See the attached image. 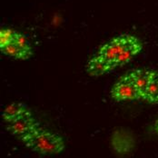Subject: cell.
Wrapping results in <instances>:
<instances>
[{
    "label": "cell",
    "instance_id": "cell-3",
    "mask_svg": "<svg viewBox=\"0 0 158 158\" xmlns=\"http://www.w3.org/2000/svg\"><path fill=\"white\" fill-rule=\"evenodd\" d=\"M7 124L8 131L23 142L40 128L37 121L33 117L32 113Z\"/></svg>",
    "mask_w": 158,
    "mask_h": 158
},
{
    "label": "cell",
    "instance_id": "cell-8",
    "mask_svg": "<svg viewBox=\"0 0 158 158\" xmlns=\"http://www.w3.org/2000/svg\"><path fill=\"white\" fill-rule=\"evenodd\" d=\"M31 114V111L27 106L22 103H12L8 105L2 114L3 119L6 123H10L17 118L26 114Z\"/></svg>",
    "mask_w": 158,
    "mask_h": 158
},
{
    "label": "cell",
    "instance_id": "cell-10",
    "mask_svg": "<svg viewBox=\"0 0 158 158\" xmlns=\"http://www.w3.org/2000/svg\"><path fill=\"white\" fill-rule=\"evenodd\" d=\"M16 30L11 28H1L0 29V48L8 45L16 35Z\"/></svg>",
    "mask_w": 158,
    "mask_h": 158
},
{
    "label": "cell",
    "instance_id": "cell-6",
    "mask_svg": "<svg viewBox=\"0 0 158 158\" xmlns=\"http://www.w3.org/2000/svg\"><path fill=\"white\" fill-rule=\"evenodd\" d=\"M154 71L155 70H152V69L138 68V69L131 70L128 73H127L131 80L133 81V83L135 84V87L137 88V90L140 94L141 100H142L143 93H144L150 80L152 78Z\"/></svg>",
    "mask_w": 158,
    "mask_h": 158
},
{
    "label": "cell",
    "instance_id": "cell-7",
    "mask_svg": "<svg viewBox=\"0 0 158 158\" xmlns=\"http://www.w3.org/2000/svg\"><path fill=\"white\" fill-rule=\"evenodd\" d=\"M115 66L108 60L104 58L99 54L94 56L86 64V71L92 77H99L105 75L111 70L114 69Z\"/></svg>",
    "mask_w": 158,
    "mask_h": 158
},
{
    "label": "cell",
    "instance_id": "cell-4",
    "mask_svg": "<svg viewBox=\"0 0 158 158\" xmlns=\"http://www.w3.org/2000/svg\"><path fill=\"white\" fill-rule=\"evenodd\" d=\"M1 52L8 56L16 59L26 60L33 54L32 47L27 37L21 33L16 31L15 38L6 47L0 48Z\"/></svg>",
    "mask_w": 158,
    "mask_h": 158
},
{
    "label": "cell",
    "instance_id": "cell-2",
    "mask_svg": "<svg viewBox=\"0 0 158 158\" xmlns=\"http://www.w3.org/2000/svg\"><path fill=\"white\" fill-rule=\"evenodd\" d=\"M31 150L42 155H55L61 153L64 148V143L58 135L39 128L31 136L24 141Z\"/></svg>",
    "mask_w": 158,
    "mask_h": 158
},
{
    "label": "cell",
    "instance_id": "cell-1",
    "mask_svg": "<svg viewBox=\"0 0 158 158\" xmlns=\"http://www.w3.org/2000/svg\"><path fill=\"white\" fill-rule=\"evenodd\" d=\"M143 49L142 41L130 34L120 35L99 48L97 54L115 67L131 61Z\"/></svg>",
    "mask_w": 158,
    "mask_h": 158
},
{
    "label": "cell",
    "instance_id": "cell-9",
    "mask_svg": "<svg viewBox=\"0 0 158 158\" xmlns=\"http://www.w3.org/2000/svg\"><path fill=\"white\" fill-rule=\"evenodd\" d=\"M142 100L153 105L158 104V71H154L152 78L143 93Z\"/></svg>",
    "mask_w": 158,
    "mask_h": 158
},
{
    "label": "cell",
    "instance_id": "cell-11",
    "mask_svg": "<svg viewBox=\"0 0 158 158\" xmlns=\"http://www.w3.org/2000/svg\"><path fill=\"white\" fill-rule=\"evenodd\" d=\"M156 132H157L158 134V120L156 121Z\"/></svg>",
    "mask_w": 158,
    "mask_h": 158
},
{
    "label": "cell",
    "instance_id": "cell-5",
    "mask_svg": "<svg viewBox=\"0 0 158 158\" xmlns=\"http://www.w3.org/2000/svg\"><path fill=\"white\" fill-rule=\"evenodd\" d=\"M111 96L118 102L141 100L137 88L127 74L114 85L111 90Z\"/></svg>",
    "mask_w": 158,
    "mask_h": 158
}]
</instances>
